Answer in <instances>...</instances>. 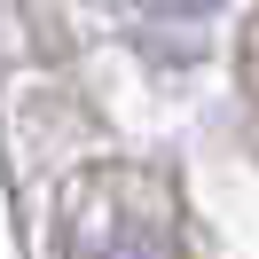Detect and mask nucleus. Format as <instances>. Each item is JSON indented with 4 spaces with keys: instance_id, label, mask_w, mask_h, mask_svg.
<instances>
[{
    "instance_id": "f257e3e1",
    "label": "nucleus",
    "mask_w": 259,
    "mask_h": 259,
    "mask_svg": "<svg viewBox=\"0 0 259 259\" xmlns=\"http://www.w3.org/2000/svg\"><path fill=\"white\" fill-rule=\"evenodd\" d=\"M149 8H181V16H196V8H220V0H149Z\"/></svg>"
}]
</instances>
